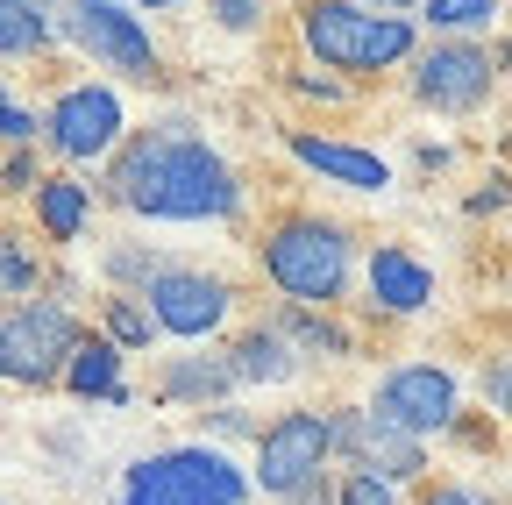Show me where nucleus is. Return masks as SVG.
Instances as JSON below:
<instances>
[{
  "instance_id": "nucleus-7",
  "label": "nucleus",
  "mask_w": 512,
  "mask_h": 505,
  "mask_svg": "<svg viewBox=\"0 0 512 505\" xmlns=\"http://www.w3.org/2000/svg\"><path fill=\"white\" fill-rule=\"evenodd\" d=\"M491 79H498V57L477 50L470 36H441L434 50H420L413 65V93L434 107V114H470L491 100Z\"/></svg>"
},
{
  "instance_id": "nucleus-37",
  "label": "nucleus",
  "mask_w": 512,
  "mask_h": 505,
  "mask_svg": "<svg viewBox=\"0 0 512 505\" xmlns=\"http://www.w3.org/2000/svg\"><path fill=\"white\" fill-rule=\"evenodd\" d=\"M363 8H384V15H406V8H427V0H363Z\"/></svg>"
},
{
  "instance_id": "nucleus-3",
  "label": "nucleus",
  "mask_w": 512,
  "mask_h": 505,
  "mask_svg": "<svg viewBox=\"0 0 512 505\" xmlns=\"http://www.w3.org/2000/svg\"><path fill=\"white\" fill-rule=\"evenodd\" d=\"M264 278L285 292V306H335L349 292V235L320 214H292L264 235Z\"/></svg>"
},
{
  "instance_id": "nucleus-40",
  "label": "nucleus",
  "mask_w": 512,
  "mask_h": 505,
  "mask_svg": "<svg viewBox=\"0 0 512 505\" xmlns=\"http://www.w3.org/2000/svg\"><path fill=\"white\" fill-rule=\"evenodd\" d=\"M22 8H50V0H22Z\"/></svg>"
},
{
  "instance_id": "nucleus-34",
  "label": "nucleus",
  "mask_w": 512,
  "mask_h": 505,
  "mask_svg": "<svg viewBox=\"0 0 512 505\" xmlns=\"http://www.w3.org/2000/svg\"><path fill=\"white\" fill-rule=\"evenodd\" d=\"M285 505H335V491H328V477H313V484H306V491H292Z\"/></svg>"
},
{
  "instance_id": "nucleus-23",
  "label": "nucleus",
  "mask_w": 512,
  "mask_h": 505,
  "mask_svg": "<svg viewBox=\"0 0 512 505\" xmlns=\"http://www.w3.org/2000/svg\"><path fill=\"white\" fill-rule=\"evenodd\" d=\"M36 257H29V249H22V235H8V242H0V292H8V299H29L36 292Z\"/></svg>"
},
{
  "instance_id": "nucleus-10",
  "label": "nucleus",
  "mask_w": 512,
  "mask_h": 505,
  "mask_svg": "<svg viewBox=\"0 0 512 505\" xmlns=\"http://www.w3.org/2000/svg\"><path fill=\"white\" fill-rule=\"evenodd\" d=\"M43 136H50L57 157H72V164L107 157L121 143V100L107 86H64L50 100V114H43Z\"/></svg>"
},
{
  "instance_id": "nucleus-27",
  "label": "nucleus",
  "mask_w": 512,
  "mask_h": 505,
  "mask_svg": "<svg viewBox=\"0 0 512 505\" xmlns=\"http://www.w3.org/2000/svg\"><path fill=\"white\" fill-rule=\"evenodd\" d=\"M0 121H8V129H0V136H8V150H29V143H36V129H43V121H36L22 100H8V107H0Z\"/></svg>"
},
{
  "instance_id": "nucleus-11",
  "label": "nucleus",
  "mask_w": 512,
  "mask_h": 505,
  "mask_svg": "<svg viewBox=\"0 0 512 505\" xmlns=\"http://www.w3.org/2000/svg\"><path fill=\"white\" fill-rule=\"evenodd\" d=\"M143 299H150V313H157V328L178 335V342L214 335V328L228 321V306H235L228 278H207V271H164Z\"/></svg>"
},
{
  "instance_id": "nucleus-21",
  "label": "nucleus",
  "mask_w": 512,
  "mask_h": 505,
  "mask_svg": "<svg viewBox=\"0 0 512 505\" xmlns=\"http://www.w3.org/2000/svg\"><path fill=\"white\" fill-rule=\"evenodd\" d=\"M299 349H328V356H349V335L335 328V321H320L313 306H285V321H278Z\"/></svg>"
},
{
  "instance_id": "nucleus-20",
  "label": "nucleus",
  "mask_w": 512,
  "mask_h": 505,
  "mask_svg": "<svg viewBox=\"0 0 512 505\" xmlns=\"http://www.w3.org/2000/svg\"><path fill=\"white\" fill-rule=\"evenodd\" d=\"M498 0H427V29L434 36H470V29H491Z\"/></svg>"
},
{
  "instance_id": "nucleus-6",
  "label": "nucleus",
  "mask_w": 512,
  "mask_h": 505,
  "mask_svg": "<svg viewBox=\"0 0 512 505\" xmlns=\"http://www.w3.org/2000/svg\"><path fill=\"white\" fill-rule=\"evenodd\" d=\"M328 456H335V413H278L264 434H256V484H264L271 498H292V491H306L320 470H328Z\"/></svg>"
},
{
  "instance_id": "nucleus-9",
  "label": "nucleus",
  "mask_w": 512,
  "mask_h": 505,
  "mask_svg": "<svg viewBox=\"0 0 512 505\" xmlns=\"http://www.w3.org/2000/svg\"><path fill=\"white\" fill-rule=\"evenodd\" d=\"M384 420H399L406 434H441L456 427V377H448L441 363H399L377 377V399H370Z\"/></svg>"
},
{
  "instance_id": "nucleus-18",
  "label": "nucleus",
  "mask_w": 512,
  "mask_h": 505,
  "mask_svg": "<svg viewBox=\"0 0 512 505\" xmlns=\"http://www.w3.org/2000/svg\"><path fill=\"white\" fill-rule=\"evenodd\" d=\"M228 385H242V377L221 356H171V370H164V399H192V406L221 399Z\"/></svg>"
},
{
  "instance_id": "nucleus-26",
  "label": "nucleus",
  "mask_w": 512,
  "mask_h": 505,
  "mask_svg": "<svg viewBox=\"0 0 512 505\" xmlns=\"http://www.w3.org/2000/svg\"><path fill=\"white\" fill-rule=\"evenodd\" d=\"M484 399H491V413H505V420H512V349L484 363Z\"/></svg>"
},
{
  "instance_id": "nucleus-19",
  "label": "nucleus",
  "mask_w": 512,
  "mask_h": 505,
  "mask_svg": "<svg viewBox=\"0 0 512 505\" xmlns=\"http://www.w3.org/2000/svg\"><path fill=\"white\" fill-rule=\"evenodd\" d=\"M50 43V22L43 8H22V0H0V50L8 57H36Z\"/></svg>"
},
{
  "instance_id": "nucleus-15",
  "label": "nucleus",
  "mask_w": 512,
  "mask_h": 505,
  "mask_svg": "<svg viewBox=\"0 0 512 505\" xmlns=\"http://www.w3.org/2000/svg\"><path fill=\"white\" fill-rule=\"evenodd\" d=\"M228 363H235L242 385H285V377L299 370V363H292V335H285V328H249V335L228 349Z\"/></svg>"
},
{
  "instance_id": "nucleus-25",
  "label": "nucleus",
  "mask_w": 512,
  "mask_h": 505,
  "mask_svg": "<svg viewBox=\"0 0 512 505\" xmlns=\"http://www.w3.org/2000/svg\"><path fill=\"white\" fill-rule=\"evenodd\" d=\"M107 271H114V278H143V292H150V285H157L171 264H164V257H143V249H114V257H107Z\"/></svg>"
},
{
  "instance_id": "nucleus-12",
  "label": "nucleus",
  "mask_w": 512,
  "mask_h": 505,
  "mask_svg": "<svg viewBox=\"0 0 512 505\" xmlns=\"http://www.w3.org/2000/svg\"><path fill=\"white\" fill-rule=\"evenodd\" d=\"M285 143H292V157H299V164H313L320 178L349 185V193H384V185H392V164H384L377 150H356V143H328V136H306V129H292Z\"/></svg>"
},
{
  "instance_id": "nucleus-8",
  "label": "nucleus",
  "mask_w": 512,
  "mask_h": 505,
  "mask_svg": "<svg viewBox=\"0 0 512 505\" xmlns=\"http://www.w3.org/2000/svg\"><path fill=\"white\" fill-rule=\"evenodd\" d=\"M64 29H72V43L93 57V65H107V72H121V79H150V72H157L150 29L128 15V8H114V0H72Z\"/></svg>"
},
{
  "instance_id": "nucleus-35",
  "label": "nucleus",
  "mask_w": 512,
  "mask_h": 505,
  "mask_svg": "<svg viewBox=\"0 0 512 505\" xmlns=\"http://www.w3.org/2000/svg\"><path fill=\"white\" fill-rule=\"evenodd\" d=\"M299 93H306V100H328V107L342 100V86H335V79H299Z\"/></svg>"
},
{
  "instance_id": "nucleus-29",
  "label": "nucleus",
  "mask_w": 512,
  "mask_h": 505,
  "mask_svg": "<svg viewBox=\"0 0 512 505\" xmlns=\"http://www.w3.org/2000/svg\"><path fill=\"white\" fill-rule=\"evenodd\" d=\"M8 193H43V178H36V164H29V150H8Z\"/></svg>"
},
{
  "instance_id": "nucleus-2",
  "label": "nucleus",
  "mask_w": 512,
  "mask_h": 505,
  "mask_svg": "<svg viewBox=\"0 0 512 505\" xmlns=\"http://www.w3.org/2000/svg\"><path fill=\"white\" fill-rule=\"evenodd\" d=\"M299 43L328 72H384L420 50V29H413V15H384V8H363V0H306Z\"/></svg>"
},
{
  "instance_id": "nucleus-1",
  "label": "nucleus",
  "mask_w": 512,
  "mask_h": 505,
  "mask_svg": "<svg viewBox=\"0 0 512 505\" xmlns=\"http://www.w3.org/2000/svg\"><path fill=\"white\" fill-rule=\"evenodd\" d=\"M114 200L143 221H221L242 207V185L221 150H207L185 121H164L114 157Z\"/></svg>"
},
{
  "instance_id": "nucleus-4",
  "label": "nucleus",
  "mask_w": 512,
  "mask_h": 505,
  "mask_svg": "<svg viewBox=\"0 0 512 505\" xmlns=\"http://www.w3.org/2000/svg\"><path fill=\"white\" fill-rule=\"evenodd\" d=\"M249 470H235L221 449L192 441V449L143 456L121 477V505H249Z\"/></svg>"
},
{
  "instance_id": "nucleus-38",
  "label": "nucleus",
  "mask_w": 512,
  "mask_h": 505,
  "mask_svg": "<svg viewBox=\"0 0 512 505\" xmlns=\"http://www.w3.org/2000/svg\"><path fill=\"white\" fill-rule=\"evenodd\" d=\"M498 65H512V43H505V50H498Z\"/></svg>"
},
{
  "instance_id": "nucleus-22",
  "label": "nucleus",
  "mask_w": 512,
  "mask_h": 505,
  "mask_svg": "<svg viewBox=\"0 0 512 505\" xmlns=\"http://www.w3.org/2000/svg\"><path fill=\"white\" fill-rule=\"evenodd\" d=\"M107 335L121 349H150V335H164V328H157V313H143L136 299H107Z\"/></svg>"
},
{
  "instance_id": "nucleus-36",
  "label": "nucleus",
  "mask_w": 512,
  "mask_h": 505,
  "mask_svg": "<svg viewBox=\"0 0 512 505\" xmlns=\"http://www.w3.org/2000/svg\"><path fill=\"white\" fill-rule=\"evenodd\" d=\"M448 164V143H420V171H441Z\"/></svg>"
},
{
  "instance_id": "nucleus-31",
  "label": "nucleus",
  "mask_w": 512,
  "mask_h": 505,
  "mask_svg": "<svg viewBox=\"0 0 512 505\" xmlns=\"http://www.w3.org/2000/svg\"><path fill=\"white\" fill-rule=\"evenodd\" d=\"M505 200H512V178H491L484 193H470V214H498Z\"/></svg>"
},
{
  "instance_id": "nucleus-33",
  "label": "nucleus",
  "mask_w": 512,
  "mask_h": 505,
  "mask_svg": "<svg viewBox=\"0 0 512 505\" xmlns=\"http://www.w3.org/2000/svg\"><path fill=\"white\" fill-rule=\"evenodd\" d=\"M207 427H214V434H228V441H235V434H264V427H249L242 413H207Z\"/></svg>"
},
{
  "instance_id": "nucleus-24",
  "label": "nucleus",
  "mask_w": 512,
  "mask_h": 505,
  "mask_svg": "<svg viewBox=\"0 0 512 505\" xmlns=\"http://www.w3.org/2000/svg\"><path fill=\"white\" fill-rule=\"evenodd\" d=\"M335 505H399V484L377 477V470H349L342 491H335Z\"/></svg>"
},
{
  "instance_id": "nucleus-13",
  "label": "nucleus",
  "mask_w": 512,
  "mask_h": 505,
  "mask_svg": "<svg viewBox=\"0 0 512 505\" xmlns=\"http://www.w3.org/2000/svg\"><path fill=\"white\" fill-rule=\"evenodd\" d=\"M434 299V271L406 249H377L370 257V306L377 313H420Z\"/></svg>"
},
{
  "instance_id": "nucleus-39",
  "label": "nucleus",
  "mask_w": 512,
  "mask_h": 505,
  "mask_svg": "<svg viewBox=\"0 0 512 505\" xmlns=\"http://www.w3.org/2000/svg\"><path fill=\"white\" fill-rule=\"evenodd\" d=\"M143 8H171V0H143Z\"/></svg>"
},
{
  "instance_id": "nucleus-16",
  "label": "nucleus",
  "mask_w": 512,
  "mask_h": 505,
  "mask_svg": "<svg viewBox=\"0 0 512 505\" xmlns=\"http://www.w3.org/2000/svg\"><path fill=\"white\" fill-rule=\"evenodd\" d=\"M64 392H79V399H114L121 392V342L114 335H86L72 370H64Z\"/></svg>"
},
{
  "instance_id": "nucleus-30",
  "label": "nucleus",
  "mask_w": 512,
  "mask_h": 505,
  "mask_svg": "<svg viewBox=\"0 0 512 505\" xmlns=\"http://www.w3.org/2000/svg\"><path fill=\"white\" fill-rule=\"evenodd\" d=\"M214 15L228 29H256V22H264V0H214Z\"/></svg>"
},
{
  "instance_id": "nucleus-14",
  "label": "nucleus",
  "mask_w": 512,
  "mask_h": 505,
  "mask_svg": "<svg viewBox=\"0 0 512 505\" xmlns=\"http://www.w3.org/2000/svg\"><path fill=\"white\" fill-rule=\"evenodd\" d=\"M356 470H377V477H392V484H413L427 470V449H420V434H406L399 420H384L370 406L363 413V463Z\"/></svg>"
},
{
  "instance_id": "nucleus-28",
  "label": "nucleus",
  "mask_w": 512,
  "mask_h": 505,
  "mask_svg": "<svg viewBox=\"0 0 512 505\" xmlns=\"http://www.w3.org/2000/svg\"><path fill=\"white\" fill-rule=\"evenodd\" d=\"M335 456L363 463V413H335Z\"/></svg>"
},
{
  "instance_id": "nucleus-32",
  "label": "nucleus",
  "mask_w": 512,
  "mask_h": 505,
  "mask_svg": "<svg viewBox=\"0 0 512 505\" xmlns=\"http://www.w3.org/2000/svg\"><path fill=\"white\" fill-rule=\"evenodd\" d=\"M427 505H484V498H477V491H463V484H434V491H427Z\"/></svg>"
},
{
  "instance_id": "nucleus-17",
  "label": "nucleus",
  "mask_w": 512,
  "mask_h": 505,
  "mask_svg": "<svg viewBox=\"0 0 512 505\" xmlns=\"http://www.w3.org/2000/svg\"><path fill=\"white\" fill-rule=\"evenodd\" d=\"M86 214H93V185H79V178H43V193H36V221H43V235H50V242H79Z\"/></svg>"
},
{
  "instance_id": "nucleus-5",
  "label": "nucleus",
  "mask_w": 512,
  "mask_h": 505,
  "mask_svg": "<svg viewBox=\"0 0 512 505\" xmlns=\"http://www.w3.org/2000/svg\"><path fill=\"white\" fill-rule=\"evenodd\" d=\"M79 321L72 306L57 299H22L8 306V321H0V370H8V385H64V370L79 356Z\"/></svg>"
}]
</instances>
